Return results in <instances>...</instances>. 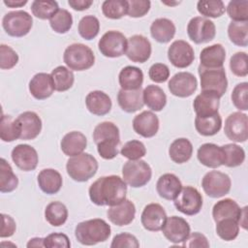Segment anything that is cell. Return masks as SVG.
<instances>
[{
	"label": "cell",
	"mask_w": 248,
	"mask_h": 248,
	"mask_svg": "<svg viewBox=\"0 0 248 248\" xmlns=\"http://www.w3.org/2000/svg\"><path fill=\"white\" fill-rule=\"evenodd\" d=\"M88 194L94 204L112 206L126 199L127 184L118 175L102 176L91 184Z\"/></svg>",
	"instance_id": "obj_1"
},
{
	"label": "cell",
	"mask_w": 248,
	"mask_h": 248,
	"mask_svg": "<svg viewBox=\"0 0 248 248\" xmlns=\"http://www.w3.org/2000/svg\"><path fill=\"white\" fill-rule=\"evenodd\" d=\"M93 140L97 145V151L103 159L111 160L117 156L120 135L119 129L114 123L104 121L98 124L93 131Z\"/></svg>",
	"instance_id": "obj_2"
},
{
	"label": "cell",
	"mask_w": 248,
	"mask_h": 248,
	"mask_svg": "<svg viewBox=\"0 0 248 248\" xmlns=\"http://www.w3.org/2000/svg\"><path fill=\"white\" fill-rule=\"evenodd\" d=\"M110 232V226L105 220L95 218L78 223L75 229V236L79 243L90 246L108 240Z\"/></svg>",
	"instance_id": "obj_3"
},
{
	"label": "cell",
	"mask_w": 248,
	"mask_h": 248,
	"mask_svg": "<svg viewBox=\"0 0 248 248\" xmlns=\"http://www.w3.org/2000/svg\"><path fill=\"white\" fill-rule=\"evenodd\" d=\"M68 175L75 181L85 182L93 177L98 170V162L89 153H80L67 161Z\"/></svg>",
	"instance_id": "obj_4"
},
{
	"label": "cell",
	"mask_w": 248,
	"mask_h": 248,
	"mask_svg": "<svg viewBox=\"0 0 248 248\" xmlns=\"http://www.w3.org/2000/svg\"><path fill=\"white\" fill-rule=\"evenodd\" d=\"M63 60L70 70L85 71L94 65L95 55L86 45L75 43L66 47Z\"/></svg>",
	"instance_id": "obj_5"
},
{
	"label": "cell",
	"mask_w": 248,
	"mask_h": 248,
	"mask_svg": "<svg viewBox=\"0 0 248 248\" xmlns=\"http://www.w3.org/2000/svg\"><path fill=\"white\" fill-rule=\"evenodd\" d=\"M198 73L201 78L202 91L215 93L221 98L228 88V80L225 69L222 68H203L199 66Z\"/></svg>",
	"instance_id": "obj_6"
},
{
	"label": "cell",
	"mask_w": 248,
	"mask_h": 248,
	"mask_svg": "<svg viewBox=\"0 0 248 248\" xmlns=\"http://www.w3.org/2000/svg\"><path fill=\"white\" fill-rule=\"evenodd\" d=\"M122 176L127 185L140 188L150 181L152 170L143 160H129L123 165Z\"/></svg>",
	"instance_id": "obj_7"
},
{
	"label": "cell",
	"mask_w": 248,
	"mask_h": 248,
	"mask_svg": "<svg viewBox=\"0 0 248 248\" xmlns=\"http://www.w3.org/2000/svg\"><path fill=\"white\" fill-rule=\"evenodd\" d=\"M33 25L32 16L25 11L18 10L7 13L2 19V26L12 37L20 38L29 33Z\"/></svg>",
	"instance_id": "obj_8"
},
{
	"label": "cell",
	"mask_w": 248,
	"mask_h": 248,
	"mask_svg": "<svg viewBox=\"0 0 248 248\" xmlns=\"http://www.w3.org/2000/svg\"><path fill=\"white\" fill-rule=\"evenodd\" d=\"M173 204L181 213L193 216L202 210V197L195 187L185 186L181 188L180 192L173 200Z\"/></svg>",
	"instance_id": "obj_9"
},
{
	"label": "cell",
	"mask_w": 248,
	"mask_h": 248,
	"mask_svg": "<svg viewBox=\"0 0 248 248\" xmlns=\"http://www.w3.org/2000/svg\"><path fill=\"white\" fill-rule=\"evenodd\" d=\"M232 181L227 173L211 170L204 174L202 180V187L204 193L210 198H221L229 194Z\"/></svg>",
	"instance_id": "obj_10"
},
{
	"label": "cell",
	"mask_w": 248,
	"mask_h": 248,
	"mask_svg": "<svg viewBox=\"0 0 248 248\" xmlns=\"http://www.w3.org/2000/svg\"><path fill=\"white\" fill-rule=\"evenodd\" d=\"M98 47L101 53L106 57H120L126 52L127 39L121 32L109 30L101 37Z\"/></svg>",
	"instance_id": "obj_11"
},
{
	"label": "cell",
	"mask_w": 248,
	"mask_h": 248,
	"mask_svg": "<svg viewBox=\"0 0 248 248\" xmlns=\"http://www.w3.org/2000/svg\"><path fill=\"white\" fill-rule=\"evenodd\" d=\"M187 34L195 44H204L212 41L216 35L213 21L203 16H195L187 25Z\"/></svg>",
	"instance_id": "obj_12"
},
{
	"label": "cell",
	"mask_w": 248,
	"mask_h": 248,
	"mask_svg": "<svg viewBox=\"0 0 248 248\" xmlns=\"http://www.w3.org/2000/svg\"><path fill=\"white\" fill-rule=\"evenodd\" d=\"M224 132L227 138L235 142H245L248 139V117L240 111L231 113L225 120Z\"/></svg>",
	"instance_id": "obj_13"
},
{
	"label": "cell",
	"mask_w": 248,
	"mask_h": 248,
	"mask_svg": "<svg viewBox=\"0 0 248 248\" xmlns=\"http://www.w3.org/2000/svg\"><path fill=\"white\" fill-rule=\"evenodd\" d=\"M168 87L173 96L186 98L197 90L198 80L196 77L189 72H178L170 78Z\"/></svg>",
	"instance_id": "obj_14"
},
{
	"label": "cell",
	"mask_w": 248,
	"mask_h": 248,
	"mask_svg": "<svg viewBox=\"0 0 248 248\" xmlns=\"http://www.w3.org/2000/svg\"><path fill=\"white\" fill-rule=\"evenodd\" d=\"M168 58L176 68L183 69L189 67L194 59V49L189 43L183 40L174 41L168 49Z\"/></svg>",
	"instance_id": "obj_15"
},
{
	"label": "cell",
	"mask_w": 248,
	"mask_h": 248,
	"mask_svg": "<svg viewBox=\"0 0 248 248\" xmlns=\"http://www.w3.org/2000/svg\"><path fill=\"white\" fill-rule=\"evenodd\" d=\"M190 225L182 217L170 216L167 217L162 232L165 237L175 244L183 242L190 233Z\"/></svg>",
	"instance_id": "obj_16"
},
{
	"label": "cell",
	"mask_w": 248,
	"mask_h": 248,
	"mask_svg": "<svg viewBox=\"0 0 248 248\" xmlns=\"http://www.w3.org/2000/svg\"><path fill=\"white\" fill-rule=\"evenodd\" d=\"M151 44L142 35H133L127 40L126 56L133 62L144 63L151 55Z\"/></svg>",
	"instance_id": "obj_17"
},
{
	"label": "cell",
	"mask_w": 248,
	"mask_h": 248,
	"mask_svg": "<svg viewBox=\"0 0 248 248\" xmlns=\"http://www.w3.org/2000/svg\"><path fill=\"white\" fill-rule=\"evenodd\" d=\"M11 156L16 166L23 171L34 170L38 166V153L29 144H17L13 148Z\"/></svg>",
	"instance_id": "obj_18"
},
{
	"label": "cell",
	"mask_w": 248,
	"mask_h": 248,
	"mask_svg": "<svg viewBox=\"0 0 248 248\" xmlns=\"http://www.w3.org/2000/svg\"><path fill=\"white\" fill-rule=\"evenodd\" d=\"M166 219L167 213L163 206L154 202L145 205L140 216L141 225L149 232H158L162 230Z\"/></svg>",
	"instance_id": "obj_19"
},
{
	"label": "cell",
	"mask_w": 248,
	"mask_h": 248,
	"mask_svg": "<svg viewBox=\"0 0 248 248\" xmlns=\"http://www.w3.org/2000/svg\"><path fill=\"white\" fill-rule=\"evenodd\" d=\"M107 215L112 224L119 227L127 226L135 219L136 207L130 200L125 199L122 202L109 206L107 211Z\"/></svg>",
	"instance_id": "obj_20"
},
{
	"label": "cell",
	"mask_w": 248,
	"mask_h": 248,
	"mask_svg": "<svg viewBox=\"0 0 248 248\" xmlns=\"http://www.w3.org/2000/svg\"><path fill=\"white\" fill-rule=\"evenodd\" d=\"M133 129L143 138H152L159 130V118L154 112L144 110L134 117Z\"/></svg>",
	"instance_id": "obj_21"
},
{
	"label": "cell",
	"mask_w": 248,
	"mask_h": 248,
	"mask_svg": "<svg viewBox=\"0 0 248 248\" xmlns=\"http://www.w3.org/2000/svg\"><path fill=\"white\" fill-rule=\"evenodd\" d=\"M16 119L20 128V140H34L41 133L42 120L36 112L24 111Z\"/></svg>",
	"instance_id": "obj_22"
},
{
	"label": "cell",
	"mask_w": 248,
	"mask_h": 248,
	"mask_svg": "<svg viewBox=\"0 0 248 248\" xmlns=\"http://www.w3.org/2000/svg\"><path fill=\"white\" fill-rule=\"evenodd\" d=\"M219 105L220 98L215 93L207 91H202L193 102L194 110L197 116L200 117L211 116L218 113Z\"/></svg>",
	"instance_id": "obj_23"
},
{
	"label": "cell",
	"mask_w": 248,
	"mask_h": 248,
	"mask_svg": "<svg viewBox=\"0 0 248 248\" xmlns=\"http://www.w3.org/2000/svg\"><path fill=\"white\" fill-rule=\"evenodd\" d=\"M54 90L52 78L49 74L38 73L29 81V91L37 100H45L50 97Z\"/></svg>",
	"instance_id": "obj_24"
},
{
	"label": "cell",
	"mask_w": 248,
	"mask_h": 248,
	"mask_svg": "<svg viewBox=\"0 0 248 248\" xmlns=\"http://www.w3.org/2000/svg\"><path fill=\"white\" fill-rule=\"evenodd\" d=\"M197 157L200 163L211 169L219 168L224 163V153L221 146L214 143L202 144L197 152Z\"/></svg>",
	"instance_id": "obj_25"
},
{
	"label": "cell",
	"mask_w": 248,
	"mask_h": 248,
	"mask_svg": "<svg viewBox=\"0 0 248 248\" xmlns=\"http://www.w3.org/2000/svg\"><path fill=\"white\" fill-rule=\"evenodd\" d=\"M85 105L92 114L98 116L108 114L112 106L109 96L101 90L89 92L85 98Z\"/></svg>",
	"instance_id": "obj_26"
},
{
	"label": "cell",
	"mask_w": 248,
	"mask_h": 248,
	"mask_svg": "<svg viewBox=\"0 0 248 248\" xmlns=\"http://www.w3.org/2000/svg\"><path fill=\"white\" fill-rule=\"evenodd\" d=\"M241 214L242 208L235 201L229 198L217 202L212 208V217L215 223L223 219H233L239 224Z\"/></svg>",
	"instance_id": "obj_27"
},
{
	"label": "cell",
	"mask_w": 248,
	"mask_h": 248,
	"mask_svg": "<svg viewBox=\"0 0 248 248\" xmlns=\"http://www.w3.org/2000/svg\"><path fill=\"white\" fill-rule=\"evenodd\" d=\"M182 188L181 181L173 173L162 174L156 183V190L159 196L168 201H173Z\"/></svg>",
	"instance_id": "obj_28"
},
{
	"label": "cell",
	"mask_w": 248,
	"mask_h": 248,
	"mask_svg": "<svg viewBox=\"0 0 248 248\" xmlns=\"http://www.w3.org/2000/svg\"><path fill=\"white\" fill-rule=\"evenodd\" d=\"M87 145L86 137L78 131H73L67 133L61 140L60 146L62 152L69 156H77L84 151Z\"/></svg>",
	"instance_id": "obj_29"
},
{
	"label": "cell",
	"mask_w": 248,
	"mask_h": 248,
	"mask_svg": "<svg viewBox=\"0 0 248 248\" xmlns=\"http://www.w3.org/2000/svg\"><path fill=\"white\" fill-rule=\"evenodd\" d=\"M226 59V50L221 44L204 47L200 54V66L203 68H222Z\"/></svg>",
	"instance_id": "obj_30"
},
{
	"label": "cell",
	"mask_w": 248,
	"mask_h": 248,
	"mask_svg": "<svg viewBox=\"0 0 248 248\" xmlns=\"http://www.w3.org/2000/svg\"><path fill=\"white\" fill-rule=\"evenodd\" d=\"M40 189L47 195L58 193L62 187L63 179L59 171L53 169L42 170L37 177Z\"/></svg>",
	"instance_id": "obj_31"
},
{
	"label": "cell",
	"mask_w": 248,
	"mask_h": 248,
	"mask_svg": "<svg viewBox=\"0 0 248 248\" xmlns=\"http://www.w3.org/2000/svg\"><path fill=\"white\" fill-rule=\"evenodd\" d=\"M142 91L141 88L136 90L120 89L117 94V102L122 110L128 113H133L142 108L144 105Z\"/></svg>",
	"instance_id": "obj_32"
},
{
	"label": "cell",
	"mask_w": 248,
	"mask_h": 248,
	"mask_svg": "<svg viewBox=\"0 0 248 248\" xmlns=\"http://www.w3.org/2000/svg\"><path fill=\"white\" fill-rule=\"evenodd\" d=\"M174 23L165 17L155 19L150 25V34L152 38L161 44L169 43L175 35Z\"/></svg>",
	"instance_id": "obj_33"
},
{
	"label": "cell",
	"mask_w": 248,
	"mask_h": 248,
	"mask_svg": "<svg viewBox=\"0 0 248 248\" xmlns=\"http://www.w3.org/2000/svg\"><path fill=\"white\" fill-rule=\"evenodd\" d=\"M118 81L121 89L123 90H136L141 88L143 73L138 67L126 66L120 71Z\"/></svg>",
	"instance_id": "obj_34"
},
{
	"label": "cell",
	"mask_w": 248,
	"mask_h": 248,
	"mask_svg": "<svg viewBox=\"0 0 248 248\" xmlns=\"http://www.w3.org/2000/svg\"><path fill=\"white\" fill-rule=\"evenodd\" d=\"M144 105L154 111H161L167 104V96L164 90L158 85H147L142 91Z\"/></svg>",
	"instance_id": "obj_35"
},
{
	"label": "cell",
	"mask_w": 248,
	"mask_h": 248,
	"mask_svg": "<svg viewBox=\"0 0 248 248\" xmlns=\"http://www.w3.org/2000/svg\"><path fill=\"white\" fill-rule=\"evenodd\" d=\"M193 154V145L188 139L174 140L169 148L170 158L176 164H183L190 160Z\"/></svg>",
	"instance_id": "obj_36"
},
{
	"label": "cell",
	"mask_w": 248,
	"mask_h": 248,
	"mask_svg": "<svg viewBox=\"0 0 248 248\" xmlns=\"http://www.w3.org/2000/svg\"><path fill=\"white\" fill-rule=\"evenodd\" d=\"M222 127V118L218 113L211 115V116H205V117H200L196 116L195 118V128L197 132L204 137H210L216 135Z\"/></svg>",
	"instance_id": "obj_37"
},
{
	"label": "cell",
	"mask_w": 248,
	"mask_h": 248,
	"mask_svg": "<svg viewBox=\"0 0 248 248\" xmlns=\"http://www.w3.org/2000/svg\"><path fill=\"white\" fill-rule=\"evenodd\" d=\"M45 218L53 227L62 226L68 219V209L60 202H51L45 209Z\"/></svg>",
	"instance_id": "obj_38"
},
{
	"label": "cell",
	"mask_w": 248,
	"mask_h": 248,
	"mask_svg": "<svg viewBox=\"0 0 248 248\" xmlns=\"http://www.w3.org/2000/svg\"><path fill=\"white\" fill-rule=\"evenodd\" d=\"M54 85V89L58 92L69 90L75 81V76L72 70L65 66H58L52 70L50 74Z\"/></svg>",
	"instance_id": "obj_39"
},
{
	"label": "cell",
	"mask_w": 248,
	"mask_h": 248,
	"mask_svg": "<svg viewBox=\"0 0 248 248\" xmlns=\"http://www.w3.org/2000/svg\"><path fill=\"white\" fill-rule=\"evenodd\" d=\"M18 185L17 176L14 173L11 165L4 159L0 160V191L10 193L16 189Z\"/></svg>",
	"instance_id": "obj_40"
},
{
	"label": "cell",
	"mask_w": 248,
	"mask_h": 248,
	"mask_svg": "<svg viewBox=\"0 0 248 248\" xmlns=\"http://www.w3.org/2000/svg\"><path fill=\"white\" fill-rule=\"evenodd\" d=\"M20 128L16 119L11 115L2 114L0 121V137L3 141L11 142L20 139Z\"/></svg>",
	"instance_id": "obj_41"
},
{
	"label": "cell",
	"mask_w": 248,
	"mask_h": 248,
	"mask_svg": "<svg viewBox=\"0 0 248 248\" xmlns=\"http://www.w3.org/2000/svg\"><path fill=\"white\" fill-rule=\"evenodd\" d=\"M228 36L238 46L248 45V21H232L228 26Z\"/></svg>",
	"instance_id": "obj_42"
},
{
	"label": "cell",
	"mask_w": 248,
	"mask_h": 248,
	"mask_svg": "<svg viewBox=\"0 0 248 248\" xmlns=\"http://www.w3.org/2000/svg\"><path fill=\"white\" fill-rule=\"evenodd\" d=\"M221 147L224 153L223 165L229 168H235L242 165L245 160V151L242 147L235 143H227Z\"/></svg>",
	"instance_id": "obj_43"
},
{
	"label": "cell",
	"mask_w": 248,
	"mask_h": 248,
	"mask_svg": "<svg viewBox=\"0 0 248 248\" xmlns=\"http://www.w3.org/2000/svg\"><path fill=\"white\" fill-rule=\"evenodd\" d=\"M51 29L59 34L67 33L73 25V16L71 13L65 9H59L49 19Z\"/></svg>",
	"instance_id": "obj_44"
},
{
	"label": "cell",
	"mask_w": 248,
	"mask_h": 248,
	"mask_svg": "<svg viewBox=\"0 0 248 248\" xmlns=\"http://www.w3.org/2000/svg\"><path fill=\"white\" fill-rule=\"evenodd\" d=\"M128 3L126 0H106L102 4L104 16L110 19H119L127 14Z\"/></svg>",
	"instance_id": "obj_45"
},
{
	"label": "cell",
	"mask_w": 248,
	"mask_h": 248,
	"mask_svg": "<svg viewBox=\"0 0 248 248\" xmlns=\"http://www.w3.org/2000/svg\"><path fill=\"white\" fill-rule=\"evenodd\" d=\"M58 10L59 7L56 1L35 0L31 4L33 16L40 19H50Z\"/></svg>",
	"instance_id": "obj_46"
},
{
	"label": "cell",
	"mask_w": 248,
	"mask_h": 248,
	"mask_svg": "<svg viewBox=\"0 0 248 248\" xmlns=\"http://www.w3.org/2000/svg\"><path fill=\"white\" fill-rule=\"evenodd\" d=\"M198 12L206 17L216 18L221 16L225 11V4L221 0H201L197 4Z\"/></svg>",
	"instance_id": "obj_47"
},
{
	"label": "cell",
	"mask_w": 248,
	"mask_h": 248,
	"mask_svg": "<svg viewBox=\"0 0 248 248\" xmlns=\"http://www.w3.org/2000/svg\"><path fill=\"white\" fill-rule=\"evenodd\" d=\"M216 232L225 241L235 239L239 232V224L233 219H223L216 222Z\"/></svg>",
	"instance_id": "obj_48"
},
{
	"label": "cell",
	"mask_w": 248,
	"mask_h": 248,
	"mask_svg": "<svg viewBox=\"0 0 248 248\" xmlns=\"http://www.w3.org/2000/svg\"><path fill=\"white\" fill-rule=\"evenodd\" d=\"M78 33L85 40L94 39L100 31V21L94 16H85L78 22Z\"/></svg>",
	"instance_id": "obj_49"
},
{
	"label": "cell",
	"mask_w": 248,
	"mask_h": 248,
	"mask_svg": "<svg viewBox=\"0 0 248 248\" xmlns=\"http://www.w3.org/2000/svg\"><path fill=\"white\" fill-rule=\"evenodd\" d=\"M227 13L232 21H248V1H230L227 6Z\"/></svg>",
	"instance_id": "obj_50"
},
{
	"label": "cell",
	"mask_w": 248,
	"mask_h": 248,
	"mask_svg": "<svg viewBox=\"0 0 248 248\" xmlns=\"http://www.w3.org/2000/svg\"><path fill=\"white\" fill-rule=\"evenodd\" d=\"M120 153L123 157L129 160H139L145 156L146 148L144 144L137 140L127 141L121 148Z\"/></svg>",
	"instance_id": "obj_51"
},
{
	"label": "cell",
	"mask_w": 248,
	"mask_h": 248,
	"mask_svg": "<svg viewBox=\"0 0 248 248\" xmlns=\"http://www.w3.org/2000/svg\"><path fill=\"white\" fill-rule=\"evenodd\" d=\"M233 106L239 110L248 109V83L246 81L236 84L231 95Z\"/></svg>",
	"instance_id": "obj_52"
},
{
	"label": "cell",
	"mask_w": 248,
	"mask_h": 248,
	"mask_svg": "<svg viewBox=\"0 0 248 248\" xmlns=\"http://www.w3.org/2000/svg\"><path fill=\"white\" fill-rule=\"evenodd\" d=\"M230 69L234 76L246 77L248 75L247 54L244 51H238L230 59Z\"/></svg>",
	"instance_id": "obj_53"
},
{
	"label": "cell",
	"mask_w": 248,
	"mask_h": 248,
	"mask_svg": "<svg viewBox=\"0 0 248 248\" xmlns=\"http://www.w3.org/2000/svg\"><path fill=\"white\" fill-rule=\"evenodd\" d=\"M18 62L17 53L9 46L2 44L0 46V68L2 70H10Z\"/></svg>",
	"instance_id": "obj_54"
},
{
	"label": "cell",
	"mask_w": 248,
	"mask_h": 248,
	"mask_svg": "<svg viewBox=\"0 0 248 248\" xmlns=\"http://www.w3.org/2000/svg\"><path fill=\"white\" fill-rule=\"evenodd\" d=\"M127 3V15L131 17H141L145 16L151 5V2L148 0H129Z\"/></svg>",
	"instance_id": "obj_55"
},
{
	"label": "cell",
	"mask_w": 248,
	"mask_h": 248,
	"mask_svg": "<svg viewBox=\"0 0 248 248\" xmlns=\"http://www.w3.org/2000/svg\"><path fill=\"white\" fill-rule=\"evenodd\" d=\"M111 248H120V247H129V248H138L140 247V242L137 237L129 232H121L116 234L110 244Z\"/></svg>",
	"instance_id": "obj_56"
},
{
	"label": "cell",
	"mask_w": 248,
	"mask_h": 248,
	"mask_svg": "<svg viewBox=\"0 0 248 248\" xmlns=\"http://www.w3.org/2000/svg\"><path fill=\"white\" fill-rule=\"evenodd\" d=\"M148 76L152 81L162 83L170 78V69L166 64L155 63L149 68Z\"/></svg>",
	"instance_id": "obj_57"
},
{
	"label": "cell",
	"mask_w": 248,
	"mask_h": 248,
	"mask_svg": "<svg viewBox=\"0 0 248 248\" xmlns=\"http://www.w3.org/2000/svg\"><path fill=\"white\" fill-rule=\"evenodd\" d=\"M45 247L47 248H69L71 247V242L69 237L65 233L52 232L45 237Z\"/></svg>",
	"instance_id": "obj_58"
},
{
	"label": "cell",
	"mask_w": 248,
	"mask_h": 248,
	"mask_svg": "<svg viewBox=\"0 0 248 248\" xmlns=\"http://www.w3.org/2000/svg\"><path fill=\"white\" fill-rule=\"evenodd\" d=\"M183 247H190V248H208L209 242L205 235L201 232H192L189 233L187 238L182 242Z\"/></svg>",
	"instance_id": "obj_59"
},
{
	"label": "cell",
	"mask_w": 248,
	"mask_h": 248,
	"mask_svg": "<svg viewBox=\"0 0 248 248\" xmlns=\"http://www.w3.org/2000/svg\"><path fill=\"white\" fill-rule=\"evenodd\" d=\"M1 220H2V225H1L0 236L2 238L12 236L15 233L16 229L15 220L10 215L4 214V213L1 214Z\"/></svg>",
	"instance_id": "obj_60"
},
{
	"label": "cell",
	"mask_w": 248,
	"mask_h": 248,
	"mask_svg": "<svg viewBox=\"0 0 248 248\" xmlns=\"http://www.w3.org/2000/svg\"><path fill=\"white\" fill-rule=\"evenodd\" d=\"M68 4L76 11H84L87 10L92 4L93 1L90 0H69Z\"/></svg>",
	"instance_id": "obj_61"
},
{
	"label": "cell",
	"mask_w": 248,
	"mask_h": 248,
	"mask_svg": "<svg viewBox=\"0 0 248 248\" xmlns=\"http://www.w3.org/2000/svg\"><path fill=\"white\" fill-rule=\"evenodd\" d=\"M44 240H45V238H42V237H33L27 242L26 246L28 248H31V247H45Z\"/></svg>",
	"instance_id": "obj_62"
},
{
	"label": "cell",
	"mask_w": 248,
	"mask_h": 248,
	"mask_svg": "<svg viewBox=\"0 0 248 248\" xmlns=\"http://www.w3.org/2000/svg\"><path fill=\"white\" fill-rule=\"evenodd\" d=\"M3 3L10 8H19L27 3V0H4Z\"/></svg>",
	"instance_id": "obj_63"
},
{
	"label": "cell",
	"mask_w": 248,
	"mask_h": 248,
	"mask_svg": "<svg viewBox=\"0 0 248 248\" xmlns=\"http://www.w3.org/2000/svg\"><path fill=\"white\" fill-rule=\"evenodd\" d=\"M239 225L246 230L247 229V206H244L242 208V214L239 219Z\"/></svg>",
	"instance_id": "obj_64"
}]
</instances>
